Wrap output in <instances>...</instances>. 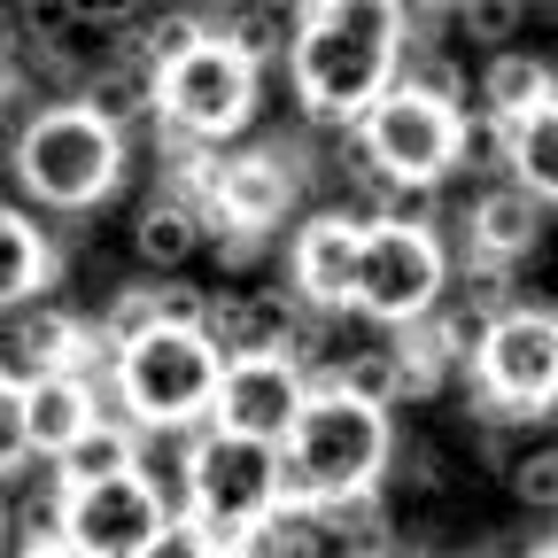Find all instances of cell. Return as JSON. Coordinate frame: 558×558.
Here are the masks:
<instances>
[{
	"label": "cell",
	"mask_w": 558,
	"mask_h": 558,
	"mask_svg": "<svg viewBox=\"0 0 558 558\" xmlns=\"http://www.w3.org/2000/svg\"><path fill=\"white\" fill-rule=\"evenodd\" d=\"M403 0H311L288 39V78L311 124H357L403 62Z\"/></svg>",
	"instance_id": "obj_1"
},
{
	"label": "cell",
	"mask_w": 558,
	"mask_h": 558,
	"mask_svg": "<svg viewBox=\"0 0 558 558\" xmlns=\"http://www.w3.org/2000/svg\"><path fill=\"white\" fill-rule=\"evenodd\" d=\"M396 458V418L380 403L341 396L333 380H311V403L295 411L288 442H279V473H288V505H341L388 481Z\"/></svg>",
	"instance_id": "obj_2"
},
{
	"label": "cell",
	"mask_w": 558,
	"mask_h": 558,
	"mask_svg": "<svg viewBox=\"0 0 558 558\" xmlns=\"http://www.w3.org/2000/svg\"><path fill=\"white\" fill-rule=\"evenodd\" d=\"M288 505V473H279V442H248L226 427H202L186 442V527L209 558H248V543L271 527Z\"/></svg>",
	"instance_id": "obj_3"
},
{
	"label": "cell",
	"mask_w": 558,
	"mask_h": 558,
	"mask_svg": "<svg viewBox=\"0 0 558 558\" xmlns=\"http://www.w3.org/2000/svg\"><path fill=\"white\" fill-rule=\"evenodd\" d=\"M218 373H226V357L209 349V333L148 326L140 341H124L109 388H117V403H124V418L140 435H186V427H209Z\"/></svg>",
	"instance_id": "obj_4"
},
{
	"label": "cell",
	"mask_w": 558,
	"mask_h": 558,
	"mask_svg": "<svg viewBox=\"0 0 558 558\" xmlns=\"http://www.w3.org/2000/svg\"><path fill=\"white\" fill-rule=\"evenodd\" d=\"M124 179V132L86 101H54L16 132V186L47 209H94Z\"/></svg>",
	"instance_id": "obj_5"
},
{
	"label": "cell",
	"mask_w": 558,
	"mask_h": 558,
	"mask_svg": "<svg viewBox=\"0 0 558 558\" xmlns=\"http://www.w3.org/2000/svg\"><path fill=\"white\" fill-rule=\"evenodd\" d=\"M558 403V311H505L473 341V411L481 418H543Z\"/></svg>",
	"instance_id": "obj_6"
},
{
	"label": "cell",
	"mask_w": 558,
	"mask_h": 558,
	"mask_svg": "<svg viewBox=\"0 0 558 558\" xmlns=\"http://www.w3.org/2000/svg\"><path fill=\"white\" fill-rule=\"evenodd\" d=\"M171 527H179V512L148 465L117 473V481H62V535L86 558H148Z\"/></svg>",
	"instance_id": "obj_7"
},
{
	"label": "cell",
	"mask_w": 558,
	"mask_h": 558,
	"mask_svg": "<svg viewBox=\"0 0 558 558\" xmlns=\"http://www.w3.org/2000/svg\"><path fill=\"white\" fill-rule=\"evenodd\" d=\"M349 132L373 148V163H380L396 186H442V179L458 171L465 109H450V101H435V94H411V86H388Z\"/></svg>",
	"instance_id": "obj_8"
},
{
	"label": "cell",
	"mask_w": 558,
	"mask_h": 558,
	"mask_svg": "<svg viewBox=\"0 0 558 558\" xmlns=\"http://www.w3.org/2000/svg\"><path fill=\"white\" fill-rule=\"evenodd\" d=\"M450 288V256L435 226H365L357 241V311L380 326L427 318Z\"/></svg>",
	"instance_id": "obj_9"
},
{
	"label": "cell",
	"mask_w": 558,
	"mask_h": 558,
	"mask_svg": "<svg viewBox=\"0 0 558 558\" xmlns=\"http://www.w3.org/2000/svg\"><path fill=\"white\" fill-rule=\"evenodd\" d=\"M295 148H241V156H194L179 171V194L202 209V233L218 226H248L271 233L295 209Z\"/></svg>",
	"instance_id": "obj_10"
},
{
	"label": "cell",
	"mask_w": 558,
	"mask_h": 558,
	"mask_svg": "<svg viewBox=\"0 0 558 558\" xmlns=\"http://www.w3.org/2000/svg\"><path fill=\"white\" fill-rule=\"evenodd\" d=\"M256 78L264 70L248 54H233L226 39H202L194 54H179L163 78H156V109L179 140H226L248 124L256 109Z\"/></svg>",
	"instance_id": "obj_11"
},
{
	"label": "cell",
	"mask_w": 558,
	"mask_h": 558,
	"mask_svg": "<svg viewBox=\"0 0 558 558\" xmlns=\"http://www.w3.org/2000/svg\"><path fill=\"white\" fill-rule=\"evenodd\" d=\"M311 403V373L295 357H233L218 373V403H209V427L248 435V442H288L295 411Z\"/></svg>",
	"instance_id": "obj_12"
},
{
	"label": "cell",
	"mask_w": 558,
	"mask_h": 558,
	"mask_svg": "<svg viewBox=\"0 0 558 558\" xmlns=\"http://www.w3.org/2000/svg\"><path fill=\"white\" fill-rule=\"evenodd\" d=\"M303 318H311V303L295 288H248V295H209L202 333H209V349H218L226 365L233 357H288Z\"/></svg>",
	"instance_id": "obj_13"
},
{
	"label": "cell",
	"mask_w": 558,
	"mask_h": 558,
	"mask_svg": "<svg viewBox=\"0 0 558 558\" xmlns=\"http://www.w3.org/2000/svg\"><path fill=\"white\" fill-rule=\"evenodd\" d=\"M357 226L341 209H318V218L295 226L288 241V288L311 303V311H357Z\"/></svg>",
	"instance_id": "obj_14"
},
{
	"label": "cell",
	"mask_w": 558,
	"mask_h": 558,
	"mask_svg": "<svg viewBox=\"0 0 558 558\" xmlns=\"http://www.w3.org/2000/svg\"><path fill=\"white\" fill-rule=\"evenodd\" d=\"M101 418V380L86 373H32L24 380V435L39 458H62Z\"/></svg>",
	"instance_id": "obj_15"
},
{
	"label": "cell",
	"mask_w": 558,
	"mask_h": 558,
	"mask_svg": "<svg viewBox=\"0 0 558 558\" xmlns=\"http://www.w3.org/2000/svg\"><path fill=\"white\" fill-rule=\"evenodd\" d=\"M465 241H473V256H488V264H520V256L543 241V202H535L520 179L481 186L473 209H465Z\"/></svg>",
	"instance_id": "obj_16"
},
{
	"label": "cell",
	"mask_w": 558,
	"mask_h": 558,
	"mask_svg": "<svg viewBox=\"0 0 558 558\" xmlns=\"http://www.w3.org/2000/svg\"><path fill=\"white\" fill-rule=\"evenodd\" d=\"M78 341H86V326L70 318V311L24 303L16 326H9V373H16V380H32V373H70V365H78Z\"/></svg>",
	"instance_id": "obj_17"
},
{
	"label": "cell",
	"mask_w": 558,
	"mask_h": 558,
	"mask_svg": "<svg viewBox=\"0 0 558 558\" xmlns=\"http://www.w3.org/2000/svg\"><path fill=\"white\" fill-rule=\"evenodd\" d=\"M70 101H86V109H94L101 124H117V132H132L140 117H163V109H156V70L140 62L132 47H117V54L94 70V78L70 94Z\"/></svg>",
	"instance_id": "obj_18"
},
{
	"label": "cell",
	"mask_w": 558,
	"mask_h": 558,
	"mask_svg": "<svg viewBox=\"0 0 558 558\" xmlns=\"http://www.w3.org/2000/svg\"><path fill=\"white\" fill-rule=\"evenodd\" d=\"M47 279H54V241L24 218V209L0 202V311H24Z\"/></svg>",
	"instance_id": "obj_19"
},
{
	"label": "cell",
	"mask_w": 558,
	"mask_h": 558,
	"mask_svg": "<svg viewBox=\"0 0 558 558\" xmlns=\"http://www.w3.org/2000/svg\"><path fill=\"white\" fill-rule=\"evenodd\" d=\"M202 241H209V233H202V209H194L186 194H148V202H140V218H132V248H140V264L179 271Z\"/></svg>",
	"instance_id": "obj_20"
},
{
	"label": "cell",
	"mask_w": 558,
	"mask_h": 558,
	"mask_svg": "<svg viewBox=\"0 0 558 558\" xmlns=\"http://www.w3.org/2000/svg\"><path fill=\"white\" fill-rule=\"evenodd\" d=\"M558 94V70L543 62V54H488V70H481V109L488 117H505V124H520L527 109H543Z\"/></svg>",
	"instance_id": "obj_21"
},
{
	"label": "cell",
	"mask_w": 558,
	"mask_h": 558,
	"mask_svg": "<svg viewBox=\"0 0 558 558\" xmlns=\"http://www.w3.org/2000/svg\"><path fill=\"white\" fill-rule=\"evenodd\" d=\"M117 473H140V427L101 411L94 427L54 458V481H117Z\"/></svg>",
	"instance_id": "obj_22"
},
{
	"label": "cell",
	"mask_w": 558,
	"mask_h": 558,
	"mask_svg": "<svg viewBox=\"0 0 558 558\" xmlns=\"http://www.w3.org/2000/svg\"><path fill=\"white\" fill-rule=\"evenodd\" d=\"M512 179H520L543 209L558 202V94L512 124Z\"/></svg>",
	"instance_id": "obj_23"
},
{
	"label": "cell",
	"mask_w": 558,
	"mask_h": 558,
	"mask_svg": "<svg viewBox=\"0 0 558 558\" xmlns=\"http://www.w3.org/2000/svg\"><path fill=\"white\" fill-rule=\"evenodd\" d=\"M326 380L341 396H357V403H403V357H396V341H373V349H349L341 365H326Z\"/></svg>",
	"instance_id": "obj_24"
},
{
	"label": "cell",
	"mask_w": 558,
	"mask_h": 558,
	"mask_svg": "<svg viewBox=\"0 0 558 558\" xmlns=\"http://www.w3.org/2000/svg\"><path fill=\"white\" fill-rule=\"evenodd\" d=\"M202 39H209V24H202L194 9H156V16H140V32H124V47H132L140 62H148L156 78H163V70H171L179 54H194Z\"/></svg>",
	"instance_id": "obj_25"
},
{
	"label": "cell",
	"mask_w": 558,
	"mask_h": 558,
	"mask_svg": "<svg viewBox=\"0 0 558 558\" xmlns=\"http://www.w3.org/2000/svg\"><path fill=\"white\" fill-rule=\"evenodd\" d=\"M458 163L465 171H481L488 186H497V179H512V124L505 117H465V132H458Z\"/></svg>",
	"instance_id": "obj_26"
},
{
	"label": "cell",
	"mask_w": 558,
	"mask_h": 558,
	"mask_svg": "<svg viewBox=\"0 0 558 558\" xmlns=\"http://www.w3.org/2000/svg\"><path fill=\"white\" fill-rule=\"evenodd\" d=\"M396 86H411V94H435V101H450V109H458V94H465V78H458V62H450L442 47H427V39H403V62H396Z\"/></svg>",
	"instance_id": "obj_27"
},
{
	"label": "cell",
	"mask_w": 558,
	"mask_h": 558,
	"mask_svg": "<svg viewBox=\"0 0 558 558\" xmlns=\"http://www.w3.org/2000/svg\"><path fill=\"white\" fill-rule=\"evenodd\" d=\"M465 318H505V311H520V295H512V264H488V256H473L465 264V303H458Z\"/></svg>",
	"instance_id": "obj_28"
},
{
	"label": "cell",
	"mask_w": 558,
	"mask_h": 558,
	"mask_svg": "<svg viewBox=\"0 0 558 558\" xmlns=\"http://www.w3.org/2000/svg\"><path fill=\"white\" fill-rule=\"evenodd\" d=\"M458 32L473 39V47H497L505 54V39L520 32V16H527V0H458Z\"/></svg>",
	"instance_id": "obj_29"
},
{
	"label": "cell",
	"mask_w": 558,
	"mask_h": 558,
	"mask_svg": "<svg viewBox=\"0 0 558 558\" xmlns=\"http://www.w3.org/2000/svg\"><path fill=\"white\" fill-rule=\"evenodd\" d=\"M512 497H520L527 512H558V442L512 458Z\"/></svg>",
	"instance_id": "obj_30"
},
{
	"label": "cell",
	"mask_w": 558,
	"mask_h": 558,
	"mask_svg": "<svg viewBox=\"0 0 558 558\" xmlns=\"http://www.w3.org/2000/svg\"><path fill=\"white\" fill-rule=\"evenodd\" d=\"M9 16H16V39H24L32 54H39V47H54L62 32H78V9H70V0H16Z\"/></svg>",
	"instance_id": "obj_31"
},
{
	"label": "cell",
	"mask_w": 558,
	"mask_h": 558,
	"mask_svg": "<svg viewBox=\"0 0 558 558\" xmlns=\"http://www.w3.org/2000/svg\"><path fill=\"white\" fill-rule=\"evenodd\" d=\"M32 458V435H24V380L0 365V473H16Z\"/></svg>",
	"instance_id": "obj_32"
},
{
	"label": "cell",
	"mask_w": 558,
	"mask_h": 558,
	"mask_svg": "<svg viewBox=\"0 0 558 558\" xmlns=\"http://www.w3.org/2000/svg\"><path fill=\"white\" fill-rule=\"evenodd\" d=\"M148 288H156V326H194V333H202L209 288H186V279H148Z\"/></svg>",
	"instance_id": "obj_33"
},
{
	"label": "cell",
	"mask_w": 558,
	"mask_h": 558,
	"mask_svg": "<svg viewBox=\"0 0 558 558\" xmlns=\"http://www.w3.org/2000/svg\"><path fill=\"white\" fill-rule=\"evenodd\" d=\"M156 326V288H124L117 303H109V318H101V333L124 349V341H140V333H148Z\"/></svg>",
	"instance_id": "obj_34"
},
{
	"label": "cell",
	"mask_w": 558,
	"mask_h": 558,
	"mask_svg": "<svg viewBox=\"0 0 558 558\" xmlns=\"http://www.w3.org/2000/svg\"><path fill=\"white\" fill-rule=\"evenodd\" d=\"M388 473H396V481H411V488H442V450H435V442H418V435H411V442L396 435Z\"/></svg>",
	"instance_id": "obj_35"
},
{
	"label": "cell",
	"mask_w": 558,
	"mask_h": 558,
	"mask_svg": "<svg viewBox=\"0 0 558 558\" xmlns=\"http://www.w3.org/2000/svg\"><path fill=\"white\" fill-rule=\"evenodd\" d=\"M70 9H78V24H94V32H124V24L148 16V0H70Z\"/></svg>",
	"instance_id": "obj_36"
},
{
	"label": "cell",
	"mask_w": 558,
	"mask_h": 558,
	"mask_svg": "<svg viewBox=\"0 0 558 558\" xmlns=\"http://www.w3.org/2000/svg\"><path fill=\"white\" fill-rule=\"evenodd\" d=\"M148 558H209V550H202V543H194V527L179 520V527H171V535H163V543H156Z\"/></svg>",
	"instance_id": "obj_37"
},
{
	"label": "cell",
	"mask_w": 558,
	"mask_h": 558,
	"mask_svg": "<svg viewBox=\"0 0 558 558\" xmlns=\"http://www.w3.org/2000/svg\"><path fill=\"white\" fill-rule=\"evenodd\" d=\"M16 558H86L78 543H70V535H47V543H24Z\"/></svg>",
	"instance_id": "obj_38"
},
{
	"label": "cell",
	"mask_w": 558,
	"mask_h": 558,
	"mask_svg": "<svg viewBox=\"0 0 558 558\" xmlns=\"http://www.w3.org/2000/svg\"><path fill=\"white\" fill-rule=\"evenodd\" d=\"M16 47H24V39H16V16H0V78H9V62H16Z\"/></svg>",
	"instance_id": "obj_39"
},
{
	"label": "cell",
	"mask_w": 558,
	"mask_h": 558,
	"mask_svg": "<svg viewBox=\"0 0 558 558\" xmlns=\"http://www.w3.org/2000/svg\"><path fill=\"white\" fill-rule=\"evenodd\" d=\"M326 558H388V550H380V543H333Z\"/></svg>",
	"instance_id": "obj_40"
},
{
	"label": "cell",
	"mask_w": 558,
	"mask_h": 558,
	"mask_svg": "<svg viewBox=\"0 0 558 558\" xmlns=\"http://www.w3.org/2000/svg\"><path fill=\"white\" fill-rule=\"evenodd\" d=\"M9 543H16V512L0 505V558H9Z\"/></svg>",
	"instance_id": "obj_41"
},
{
	"label": "cell",
	"mask_w": 558,
	"mask_h": 558,
	"mask_svg": "<svg viewBox=\"0 0 558 558\" xmlns=\"http://www.w3.org/2000/svg\"><path fill=\"white\" fill-rule=\"evenodd\" d=\"M403 9H458V0H403Z\"/></svg>",
	"instance_id": "obj_42"
},
{
	"label": "cell",
	"mask_w": 558,
	"mask_h": 558,
	"mask_svg": "<svg viewBox=\"0 0 558 558\" xmlns=\"http://www.w3.org/2000/svg\"><path fill=\"white\" fill-rule=\"evenodd\" d=\"M535 558H558V535H550V543H543V550H535Z\"/></svg>",
	"instance_id": "obj_43"
},
{
	"label": "cell",
	"mask_w": 558,
	"mask_h": 558,
	"mask_svg": "<svg viewBox=\"0 0 558 558\" xmlns=\"http://www.w3.org/2000/svg\"><path fill=\"white\" fill-rule=\"evenodd\" d=\"M458 558H497V550H458Z\"/></svg>",
	"instance_id": "obj_44"
},
{
	"label": "cell",
	"mask_w": 558,
	"mask_h": 558,
	"mask_svg": "<svg viewBox=\"0 0 558 558\" xmlns=\"http://www.w3.org/2000/svg\"><path fill=\"white\" fill-rule=\"evenodd\" d=\"M0 109H9V78H0Z\"/></svg>",
	"instance_id": "obj_45"
},
{
	"label": "cell",
	"mask_w": 558,
	"mask_h": 558,
	"mask_svg": "<svg viewBox=\"0 0 558 558\" xmlns=\"http://www.w3.org/2000/svg\"><path fill=\"white\" fill-rule=\"evenodd\" d=\"M163 9H186V0H163Z\"/></svg>",
	"instance_id": "obj_46"
}]
</instances>
